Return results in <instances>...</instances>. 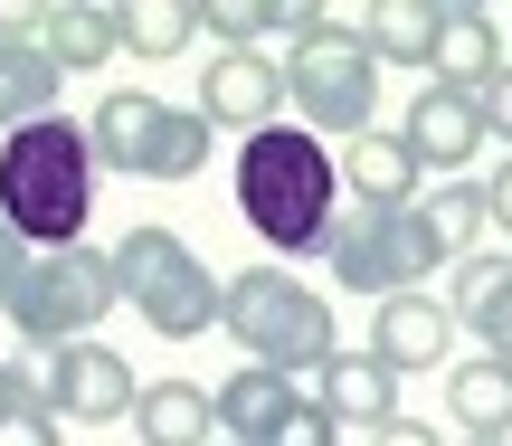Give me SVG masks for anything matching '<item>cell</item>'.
<instances>
[{
    "mask_svg": "<svg viewBox=\"0 0 512 446\" xmlns=\"http://www.w3.org/2000/svg\"><path fill=\"white\" fill-rule=\"evenodd\" d=\"M484 190H494V228H512V152H503V171H494Z\"/></svg>",
    "mask_w": 512,
    "mask_h": 446,
    "instance_id": "cell-31",
    "label": "cell"
},
{
    "mask_svg": "<svg viewBox=\"0 0 512 446\" xmlns=\"http://www.w3.org/2000/svg\"><path fill=\"white\" fill-rule=\"evenodd\" d=\"M190 105L209 114L219 133H266L275 114H285V57H266V48H238V57H209L200 67V95Z\"/></svg>",
    "mask_w": 512,
    "mask_h": 446,
    "instance_id": "cell-11",
    "label": "cell"
},
{
    "mask_svg": "<svg viewBox=\"0 0 512 446\" xmlns=\"http://www.w3.org/2000/svg\"><path fill=\"white\" fill-rule=\"evenodd\" d=\"M114 276H124V304L162 342H200V333H219V314H228V276L162 219H133L124 238H114Z\"/></svg>",
    "mask_w": 512,
    "mask_h": 446,
    "instance_id": "cell-4",
    "label": "cell"
},
{
    "mask_svg": "<svg viewBox=\"0 0 512 446\" xmlns=\"http://www.w3.org/2000/svg\"><path fill=\"white\" fill-rule=\"evenodd\" d=\"M219 446H228V437H219Z\"/></svg>",
    "mask_w": 512,
    "mask_h": 446,
    "instance_id": "cell-33",
    "label": "cell"
},
{
    "mask_svg": "<svg viewBox=\"0 0 512 446\" xmlns=\"http://www.w3.org/2000/svg\"><path fill=\"white\" fill-rule=\"evenodd\" d=\"M86 143L114 181H200L209 152H219V124L200 105H171V95L114 86L105 105L86 114Z\"/></svg>",
    "mask_w": 512,
    "mask_h": 446,
    "instance_id": "cell-6",
    "label": "cell"
},
{
    "mask_svg": "<svg viewBox=\"0 0 512 446\" xmlns=\"http://www.w3.org/2000/svg\"><path fill=\"white\" fill-rule=\"evenodd\" d=\"M228 190H238V219L275 257H323V228L342 219V152L304 124H266L238 143Z\"/></svg>",
    "mask_w": 512,
    "mask_h": 446,
    "instance_id": "cell-1",
    "label": "cell"
},
{
    "mask_svg": "<svg viewBox=\"0 0 512 446\" xmlns=\"http://www.w3.org/2000/svg\"><path fill=\"white\" fill-rule=\"evenodd\" d=\"M57 86H67V67H57L48 38H38V10H0V143L48 124Z\"/></svg>",
    "mask_w": 512,
    "mask_h": 446,
    "instance_id": "cell-12",
    "label": "cell"
},
{
    "mask_svg": "<svg viewBox=\"0 0 512 446\" xmlns=\"http://www.w3.org/2000/svg\"><path fill=\"white\" fill-rule=\"evenodd\" d=\"M29 399H38V371H19V361H0V418H10V409H29Z\"/></svg>",
    "mask_w": 512,
    "mask_h": 446,
    "instance_id": "cell-30",
    "label": "cell"
},
{
    "mask_svg": "<svg viewBox=\"0 0 512 446\" xmlns=\"http://www.w3.org/2000/svg\"><path fill=\"white\" fill-rule=\"evenodd\" d=\"M484 133H494V143L512 152V67L494 76V86H484Z\"/></svg>",
    "mask_w": 512,
    "mask_h": 446,
    "instance_id": "cell-28",
    "label": "cell"
},
{
    "mask_svg": "<svg viewBox=\"0 0 512 446\" xmlns=\"http://www.w3.org/2000/svg\"><path fill=\"white\" fill-rule=\"evenodd\" d=\"M304 399H313V390H294V380L238 361V371L219 380V437H228V446H275V437L294 428V409H304Z\"/></svg>",
    "mask_w": 512,
    "mask_h": 446,
    "instance_id": "cell-15",
    "label": "cell"
},
{
    "mask_svg": "<svg viewBox=\"0 0 512 446\" xmlns=\"http://www.w3.org/2000/svg\"><path fill=\"white\" fill-rule=\"evenodd\" d=\"M465 446H494V437H465Z\"/></svg>",
    "mask_w": 512,
    "mask_h": 446,
    "instance_id": "cell-32",
    "label": "cell"
},
{
    "mask_svg": "<svg viewBox=\"0 0 512 446\" xmlns=\"http://www.w3.org/2000/svg\"><path fill=\"white\" fill-rule=\"evenodd\" d=\"M219 333L238 342L256 371L294 380V390H304V380H323L332 361H342L332 304L313 295L294 266H238V276H228V314H219Z\"/></svg>",
    "mask_w": 512,
    "mask_h": 446,
    "instance_id": "cell-3",
    "label": "cell"
},
{
    "mask_svg": "<svg viewBox=\"0 0 512 446\" xmlns=\"http://www.w3.org/2000/svg\"><path fill=\"white\" fill-rule=\"evenodd\" d=\"M29 266H38V247L19 238V228H0V323H10V304H19V285H29Z\"/></svg>",
    "mask_w": 512,
    "mask_h": 446,
    "instance_id": "cell-27",
    "label": "cell"
},
{
    "mask_svg": "<svg viewBox=\"0 0 512 446\" xmlns=\"http://www.w3.org/2000/svg\"><path fill=\"white\" fill-rule=\"evenodd\" d=\"M200 38V10L190 0H124V48L133 57H181Z\"/></svg>",
    "mask_w": 512,
    "mask_h": 446,
    "instance_id": "cell-24",
    "label": "cell"
},
{
    "mask_svg": "<svg viewBox=\"0 0 512 446\" xmlns=\"http://www.w3.org/2000/svg\"><path fill=\"white\" fill-rule=\"evenodd\" d=\"M133 428H143V446H219V390H200V380H143Z\"/></svg>",
    "mask_w": 512,
    "mask_h": 446,
    "instance_id": "cell-20",
    "label": "cell"
},
{
    "mask_svg": "<svg viewBox=\"0 0 512 446\" xmlns=\"http://www.w3.org/2000/svg\"><path fill=\"white\" fill-rule=\"evenodd\" d=\"M38 38H48V57L67 76H86L105 57H124V0H48L38 10Z\"/></svg>",
    "mask_w": 512,
    "mask_h": 446,
    "instance_id": "cell-18",
    "label": "cell"
},
{
    "mask_svg": "<svg viewBox=\"0 0 512 446\" xmlns=\"http://www.w3.org/2000/svg\"><path fill=\"white\" fill-rule=\"evenodd\" d=\"M95 171L105 162H95L86 124H67V114L10 133V143H0V228H19L38 257H48V247H86Z\"/></svg>",
    "mask_w": 512,
    "mask_h": 446,
    "instance_id": "cell-2",
    "label": "cell"
},
{
    "mask_svg": "<svg viewBox=\"0 0 512 446\" xmlns=\"http://www.w3.org/2000/svg\"><path fill=\"white\" fill-rule=\"evenodd\" d=\"M370 446H446V428H437V418H389Z\"/></svg>",
    "mask_w": 512,
    "mask_h": 446,
    "instance_id": "cell-29",
    "label": "cell"
},
{
    "mask_svg": "<svg viewBox=\"0 0 512 446\" xmlns=\"http://www.w3.org/2000/svg\"><path fill=\"white\" fill-rule=\"evenodd\" d=\"M446 418H456L465 437H494V446H512V361H494V352H465L456 371H446Z\"/></svg>",
    "mask_w": 512,
    "mask_h": 446,
    "instance_id": "cell-21",
    "label": "cell"
},
{
    "mask_svg": "<svg viewBox=\"0 0 512 446\" xmlns=\"http://www.w3.org/2000/svg\"><path fill=\"white\" fill-rule=\"evenodd\" d=\"M57 437H67V418H57V409H38V399L0 418V446H57Z\"/></svg>",
    "mask_w": 512,
    "mask_h": 446,
    "instance_id": "cell-26",
    "label": "cell"
},
{
    "mask_svg": "<svg viewBox=\"0 0 512 446\" xmlns=\"http://www.w3.org/2000/svg\"><path fill=\"white\" fill-rule=\"evenodd\" d=\"M503 67H512V48H503V19H494V10H475V0H446V29H437V86H465V95H484Z\"/></svg>",
    "mask_w": 512,
    "mask_h": 446,
    "instance_id": "cell-17",
    "label": "cell"
},
{
    "mask_svg": "<svg viewBox=\"0 0 512 446\" xmlns=\"http://www.w3.org/2000/svg\"><path fill=\"white\" fill-rule=\"evenodd\" d=\"M399 133H408V152H418V171H437V181H475V152L494 143V133H484V95L437 86V76L418 86V105H408Z\"/></svg>",
    "mask_w": 512,
    "mask_h": 446,
    "instance_id": "cell-10",
    "label": "cell"
},
{
    "mask_svg": "<svg viewBox=\"0 0 512 446\" xmlns=\"http://www.w3.org/2000/svg\"><path fill=\"white\" fill-rule=\"evenodd\" d=\"M418 209H427V228L446 238V257H475L484 228H494V190H484V181H437Z\"/></svg>",
    "mask_w": 512,
    "mask_h": 446,
    "instance_id": "cell-23",
    "label": "cell"
},
{
    "mask_svg": "<svg viewBox=\"0 0 512 446\" xmlns=\"http://www.w3.org/2000/svg\"><path fill=\"white\" fill-rule=\"evenodd\" d=\"M446 314H456L494 361H512V257L503 247H475V257L446 266Z\"/></svg>",
    "mask_w": 512,
    "mask_h": 446,
    "instance_id": "cell-14",
    "label": "cell"
},
{
    "mask_svg": "<svg viewBox=\"0 0 512 446\" xmlns=\"http://www.w3.org/2000/svg\"><path fill=\"white\" fill-rule=\"evenodd\" d=\"M437 29H446V0H370L361 19L380 67H427V76H437Z\"/></svg>",
    "mask_w": 512,
    "mask_h": 446,
    "instance_id": "cell-22",
    "label": "cell"
},
{
    "mask_svg": "<svg viewBox=\"0 0 512 446\" xmlns=\"http://www.w3.org/2000/svg\"><path fill=\"white\" fill-rule=\"evenodd\" d=\"M380 57H370L361 19H332L323 38H304V48L285 57V105L304 133H342V143H361L370 124H380Z\"/></svg>",
    "mask_w": 512,
    "mask_h": 446,
    "instance_id": "cell-7",
    "label": "cell"
},
{
    "mask_svg": "<svg viewBox=\"0 0 512 446\" xmlns=\"http://www.w3.org/2000/svg\"><path fill=\"white\" fill-rule=\"evenodd\" d=\"M200 38H219V57H238V48H256V38H275V19H266V0H209Z\"/></svg>",
    "mask_w": 512,
    "mask_h": 446,
    "instance_id": "cell-25",
    "label": "cell"
},
{
    "mask_svg": "<svg viewBox=\"0 0 512 446\" xmlns=\"http://www.w3.org/2000/svg\"><path fill=\"white\" fill-rule=\"evenodd\" d=\"M124 304V276H114V247H48L29 266L10 304V333L29 352H67V342H95V323Z\"/></svg>",
    "mask_w": 512,
    "mask_h": 446,
    "instance_id": "cell-8",
    "label": "cell"
},
{
    "mask_svg": "<svg viewBox=\"0 0 512 446\" xmlns=\"http://www.w3.org/2000/svg\"><path fill=\"white\" fill-rule=\"evenodd\" d=\"M456 333L465 323L446 314V295H399V304H380V314H370V361H389V371H456Z\"/></svg>",
    "mask_w": 512,
    "mask_h": 446,
    "instance_id": "cell-13",
    "label": "cell"
},
{
    "mask_svg": "<svg viewBox=\"0 0 512 446\" xmlns=\"http://www.w3.org/2000/svg\"><path fill=\"white\" fill-rule=\"evenodd\" d=\"M133 399H143V380H133V361L105 352V342L38 352V409H57L67 428H114V418H133Z\"/></svg>",
    "mask_w": 512,
    "mask_h": 446,
    "instance_id": "cell-9",
    "label": "cell"
},
{
    "mask_svg": "<svg viewBox=\"0 0 512 446\" xmlns=\"http://www.w3.org/2000/svg\"><path fill=\"white\" fill-rule=\"evenodd\" d=\"M418 152H408V133H389V124H370L361 143H342V190L351 200H370V209H408L418 200Z\"/></svg>",
    "mask_w": 512,
    "mask_h": 446,
    "instance_id": "cell-19",
    "label": "cell"
},
{
    "mask_svg": "<svg viewBox=\"0 0 512 446\" xmlns=\"http://www.w3.org/2000/svg\"><path fill=\"white\" fill-rule=\"evenodd\" d=\"M313 399H323L332 428H370V437H380L389 418H408V409H399V371L370 361V352H342L323 380H313Z\"/></svg>",
    "mask_w": 512,
    "mask_h": 446,
    "instance_id": "cell-16",
    "label": "cell"
},
{
    "mask_svg": "<svg viewBox=\"0 0 512 446\" xmlns=\"http://www.w3.org/2000/svg\"><path fill=\"white\" fill-rule=\"evenodd\" d=\"M323 266L332 285H351V295H380V304H399V295H418L427 276H446V238L427 228V209L408 200V209H370V200H342V219L323 228Z\"/></svg>",
    "mask_w": 512,
    "mask_h": 446,
    "instance_id": "cell-5",
    "label": "cell"
}]
</instances>
